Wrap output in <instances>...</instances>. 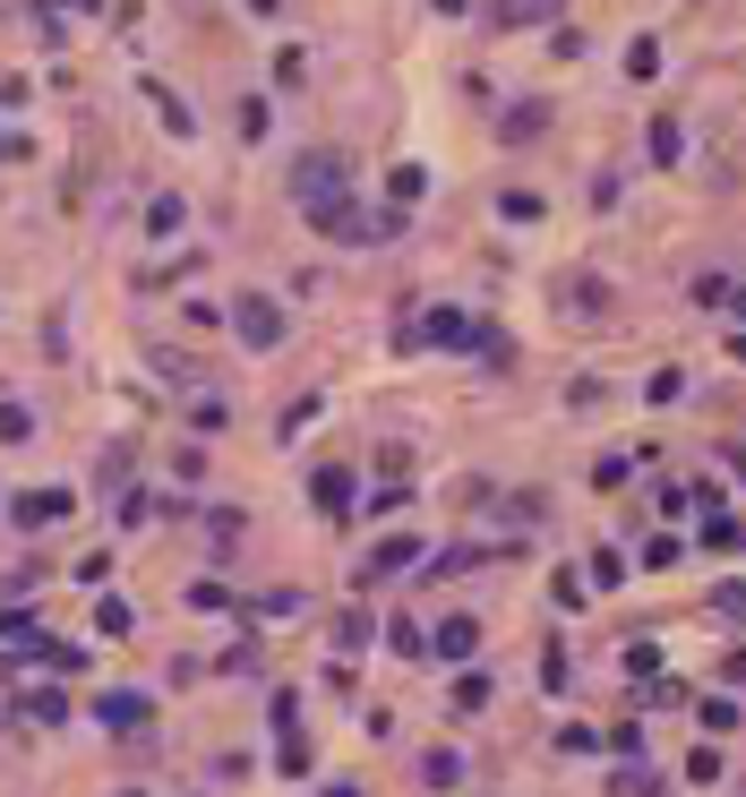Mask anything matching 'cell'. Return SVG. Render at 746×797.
<instances>
[{"mask_svg": "<svg viewBox=\"0 0 746 797\" xmlns=\"http://www.w3.org/2000/svg\"><path fill=\"white\" fill-rule=\"evenodd\" d=\"M293 197H300V215H309L318 232H352V206H335V197H352V163L335 155V146H318V155L293 163Z\"/></svg>", "mask_w": 746, "mask_h": 797, "instance_id": "obj_1", "label": "cell"}, {"mask_svg": "<svg viewBox=\"0 0 746 797\" xmlns=\"http://www.w3.org/2000/svg\"><path fill=\"white\" fill-rule=\"evenodd\" d=\"M232 335H241L249 351H275L284 344V309H275L266 292H241V300H232Z\"/></svg>", "mask_w": 746, "mask_h": 797, "instance_id": "obj_2", "label": "cell"}, {"mask_svg": "<svg viewBox=\"0 0 746 797\" xmlns=\"http://www.w3.org/2000/svg\"><path fill=\"white\" fill-rule=\"evenodd\" d=\"M9 514H18V532H43V523H61V514H69V489H27Z\"/></svg>", "mask_w": 746, "mask_h": 797, "instance_id": "obj_3", "label": "cell"}, {"mask_svg": "<svg viewBox=\"0 0 746 797\" xmlns=\"http://www.w3.org/2000/svg\"><path fill=\"white\" fill-rule=\"evenodd\" d=\"M403 344H438V351H454V344H472V318H463V309H429L421 335H403Z\"/></svg>", "mask_w": 746, "mask_h": 797, "instance_id": "obj_4", "label": "cell"}, {"mask_svg": "<svg viewBox=\"0 0 746 797\" xmlns=\"http://www.w3.org/2000/svg\"><path fill=\"white\" fill-rule=\"evenodd\" d=\"M429 643H438L447 661H472V643H481V617H463V609H454V617H447V626H438Z\"/></svg>", "mask_w": 746, "mask_h": 797, "instance_id": "obj_5", "label": "cell"}, {"mask_svg": "<svg viewBox=\"0 0 746 797\" xmlns=\"http://www.w3.org/2000/svg\"><path fill=\"white\" fill-rule=\"evenodd\" d=\"M309 498H318V514H352V472H344V463L318 472V480H309Z\"/></svg>", "mask_w": 746, "mask_h": 797, "instance_id": "obj_6", "label": "cell"}, {"mask_svg": "<svg viewBox=\"0 0 746 797\" xmlns=\"http://www.w3.org/2000/svg\"><path fill=\"white\" fill-rule=\"evenodd\" d=\"M412 558H421V541H387V549H369V566H360V574H369V583H387V574H403Z\"/></svg>", "mask_w": 746, "mask_h": 797, "instance_id": "obj_7", "label": "cell"}, {"mask_svg": "<svg viewBox=\"0 0 746 797\" xmlns=\"http://www.w3.org/2000/svg\"><path fill=\"white\" fill-rule=\"evenodd\" d=\"M421 190H429L421 163H395V172H387V197H395V206H421Z\"/></svg>", "mask_w": 746, "mask_h": 797, "instance_id": "obj_8", "label": "cell"}, {"mask_svg": "<svg viewBox=\"0 0 746 797\" xmlns=\"http://www.w3.org/2000/svg\"><path fill=\"white\" fill-rule=\"evenodd\" d=\"M137 95L155 103L163 112V129H172V137H190V112H181V103H172V86H155V78H146V86H137Z\"/></svg>", "mask_w": 746, "mask_h": 797, "instance_id": "obj_9", "label": "cell"}, {"mask_svg": "<svg viewBox=\"0 0 746 797\" xmlns=\"http://www.w3.org/2000/svg\"><path fill=\"white\" fill-rule=\"evenodd\" d=\"M541 121H550V112H541V103H515V112H507V129H498V137H507V146H523V137H541Z\"/></svg>", "mask_w": 746, "mask_h": 797, "instance_id": "obj_10", "label": "cell"}, {"mask_svg": "<svg viewBox=\"0 0 746 797\" xmlns=\"http://www.w3.org/2000/svg\"><path fill=\"white\" fill-rule=\"evenodd\" d=\"M369 635H378V626H369V609H344V617H335V652H360Z\"/></svg>", "mask_w": 746, "mask_h": 797, "instance_id": "obj_11", "label": "cell"}, {"mask_svg": "<svg viewBox=\"0 0 746 797\" xmlns=\"http://www.w3.org/2000/svg\"><path fill=\"white\" fill-rule=\"evenodd\" d=\"M652 163H661V172H670V163H678V121H670V112H661V121H652Z\"/></svg>", "mask_w": 746, "mask_h": 797, "instance_id": "obj_12", "label": "cell"}, {"mask_svg": "<svg viewBox=\"0 0 746 797\" xmlns=\"http://www.w3.org/2000/svg\"><path fill=\"white\" fill-rule=\"evenodd\" d=\"M34 438V412H18V403H0V447H27Z\"/></svg>", "mask_w": 746, "mask_h": 797, "instance_id": "obj_13", "label": "cell"}, {"mask_svg": "<svg viewBox=\"0 0 746 797\" xmlns=\"http://www.w3.org/2000/svg\"><path fill=\"white\" fill-rule=\"evenodd\" d=\"M626 69H635V78H661V43H652V34H635V43H626Z\"/></svg>", "mask_w": 746, "mask_h": 797, "instance_id": "obj_14", "label": "cell"}, {"mask_svg": "<svg viewBox=\"0 0 746 797\" xmlns=\"http://www.w3.org/2000/svg\"><path fill=\"white\" fill-rule=\"evenodd\" d=\"M498 206H507V224H532V215H541V190H507Z\"/></svg>", "mask_w": 746, "mask_h": 797, "instance_id": "obj_15", "label": "cell"}, {"mask_svg": "<svg viewBox=\"0 0 746 797\" xmlns=\"http://www.w3.org/2000/svg\"><path fill=\"white\" fill-rule=\"evenodd\" d=\"M146 232H155V241H163V232H181V197H155V206H146Z\"/></svg>", "mask_w": 746, "mask_h": 797, "instance_id": "obj_16", "label": "cell"}, {"mask_svg": "<svg viewBox=\"0 0 746 797\" xmlns=\"http://www.w3.org/2000/svg\"><path fill=\"white\" fill-rule=\"evenodd\" d=\"M584 574H592V583H626V558H617V549H592Z\"/></svg>", "mask_w": 746, "mask_h": 797, "instance_id": "obj_17", "label": "cell"}, {"mask_svg": "<svg viewBox=\"0 0 746 797\" xmlns=\"http://www.w3.org/2000/svg\"><path fill=\"white\" fill-rule=\"evenodd\" d=\"M27 721H69V695H52V686H43V695H27Z\"/></svg>", "mask_w": 746, "mask_h": 797, "instance_id": "obj_18", "label": "cell"}, {"mask_svg": "<svg viewBox=\"0 0 746 797\" xmlns=\"http://www.w3.org/2000/svg\"><path fill=\"white\" fill-rule=\"evenodd\" d=\"M103 721H112V729H130V721H146V703H130V695H103Z\"/></svg>", "mask_w": 746, "mask_h": 797, "instance_id": "obj_19", "label": "cell"}, {"mask_svg": "<svg viewBox=\"0 0 746 797\" xmlns=\"http://www.w3.org/2000/svg\"><path fill=\"white\" fill-rule=\"evenodd\" d=\"M387 643H395V652H403V661H412V652H421L429 635H421V626H412V617H395V626H387Z\"/></svg>", "mask_w": 746, "mask_h": 797, "instance_id": "obj_20", "label": "cell"}, {"mask_svg": "<svg viewBox=\"0 0 746 797\" xmlns=\"http://www.w3.org/2000/svg\"><path fill=\"white\" fill-rule=\"evenodd\" d=\"M454 772H463L454 755H429V764H421V780H429V789H454Z\"/></svg>", "mask_w": 746, "mask_h": 797, "instance_id": "obj_21", "label": "cell"}, {"mask_svg": "<svg viewBox=\"0 0 746 797\" xmlns=\"http://www.w3.org/2000/svg\"><path fill=\"white\" fill-rule=\"evenodd\" d=\"M429 9H438V18H463V9H472V0H429Z\"/></svg>", "mask_w": 746, "mask_h": 797, "instance_id": "obj_22", "label": "cell"}, {"mask_svg": "<svg viewBox=\"0 0 746 797\" xmlns=\"http://www.w3.org/2000/svg\"><path fill=\"white\" fill-rule=\"evenodd\" d=\"M326 797H360V789H352V780H335V789H326Z\"/></svg>", "mask_w": 746, "mask_h": 797, "instance_id": "obj_23", "label": "cell"}, {"mask_svg": "<svg viewBox=\"0 0 746 797\" xmlns=\"http://www.w3.org/2000/svg\"><path fill=\"white\" fill-rule=\"evenodd\" d=\"M729 300H738V318H746V292H729Z\"/></svg>", "mask_w": 746, "mask_h": 797, "instance_id": "obj_24", "label": "cell"}, {"mask_svg": "<svg viewBox=\"0 0 746 797\" xmlns=\"http://www.w3.org/2000/svg\"><path fill=\"white\" fill-rule=\"evenodd\" d=\"M69 9H95V0H69Z\"/></svg>", "mask_w": 746, "mask_h": 797, "instance_id": "obj_25", "label": "cell"}]
</instances>
